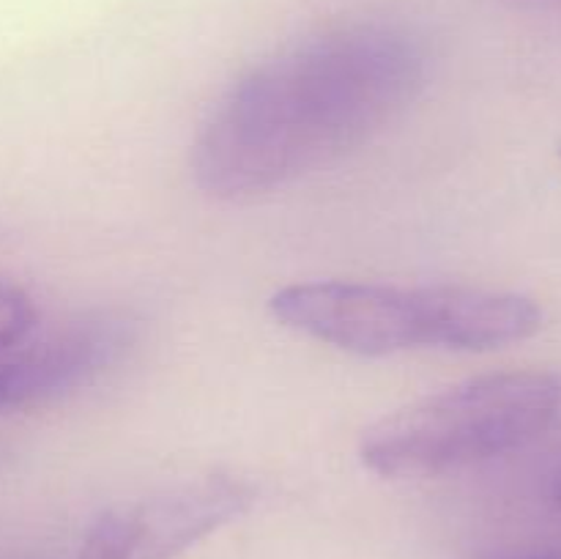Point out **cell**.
Here are the masks:
<instances>
[{
  "mask_svg": "<svg viewBox=\"0 0 561 559\" xmlns=\"http://www.w3.org/2000/svg\"><path fill=\"white\" fill-rule=\"evenodd\" d=\"M137 321L126 312H93L31 345L0 356V411L42 403L102 376L131 349Z\"/></svg>",
  "mask_w": 561,
  "mask_h": 559,
  "instance_id": "5",
  "label": "cell"
},
{
  "mask_svg": "<svg viewBox=\"0 0 561 559\" xmlns=\"http://www.w3.org/2000/svg\"><path fill=\"white\" fill-rule=\"evenodd\" d=\"M255 497L250 480L222 471L173 482L99 513L77 559H175L241 518Z\"/></svg>",
  "mask_w": 561,
  "mask_h": 559,
  "instance_id": "4",
  "label": "cell"
},
{
  "mask_svg": "<svg viewBox=\"0 0 561 559\" xmlns=\"http://www.w3.org/2000/svg\"><path fill=\"white\" fill-rule=\"evenodd\" d=\"M491 559H548V557H537V554H504V557H491Z\"/></svg>",
  "mask_w": 561,
  "mask_h": 559,
  "instance_id": "7",
  "label": "cell"
},
{
  "mask_svg": "<svg viewBox=\"0 0 561 559\" xmlns=\"http://www.w3.org/2000/svg\"><path fill=\"white\" fill-rule=\"evenodd\" d=\"M561 411V381L546 370H502L403 406L362 436L365 469L422 480L499 458L540 438Z\"/></svg>",
  "mask_w": 561,
  "mask_h": 559,
  "instance_id": "3",
  "label": "cell"
},
{
  "mask_svg": "<svg viewBox=\"0 0 561 559\" xmlns=\"http://www.w3.org/2000/svg\"><path fill=\"white\" fill-rule=\"evenodd\" d=\"M274 321L356 356L414 349L496 351L540 332L542 310L513 290L474 285L400 288L356 280H312L268 299Z\"/></svg>",
  "mask_w": 561,
  "mask_h": 559,
  "instance_id": "2",
  "label": "cell"
},
{
  "mask_svg": "<svg viewBox=\"0 0 561 559\" xmlns=\"http://www.w3.org/2000/svg\"><path fill=\"white\" fill-rule=\"evenodd\" d=\"M36 327V305L31 294L0 280V356L25 343Z\"/></svg>",
  "mask_w": 561,
  "mask_h": 559,
  "instance_id": "6",
  "label": "cell"
},
{
  "mask_svg": "<svg viewBox=\"0 0 561 559\" xmlns=\"http://www.w3.org/2000/svg\"><path fill=\"white\" fill-rule=\"evenodd\" d=\"M427 55L392 25L312 36L247 71L192 148V175L217 201L305 179L370 142L420 96Z\"/></svg>",
  "mask_w": 561,
  "mask_h": 559,
  "instance_id": "1",
  "label": "cell"
}]
</instances>
